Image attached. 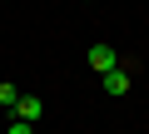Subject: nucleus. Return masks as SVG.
I'll return each mask as SVG.
<instances>
[{"label": "nucleus", "mask_w": 149, "mask_h": 134, "mask_svg": "<svg viewBox=\"0 0 149 134\" xmlns=\"http://www.w3.org/2000/svg\"><path fill=\"white\" fill-rule=\"evenodd\" d=\"M90 65H95L100 75H104V70H114V65H119V55H114V45H104V40H100V45H90Z\"/></svg>", "instance_id": "obj_1"}, {"label": "nucleus", "mask_w": 149, "mask_h": 134, "mask_svg": "<svg viewBox=\"0 0 149 134\" xmlns=\"http://www.w3.org/2000/svg\"><path fill=\"white\" fill-rule=\"evenodd\" d=\"M104 90H109V94H129V75L119 70V65H114V70H104Z\"/></svg>", "instance_id": "obj_3"}, {"label": "nucleus", "mask_w": 149, "mask_h": 134, "mask_svg": "<svg viewBox=\"0 0 149 134\" xmlns=\"http://www.w3.org/2000/svg\"><path fill=\"white\" fill-rule=\"evenodd\" d=\"M40 109H45V104H40L35 94H20V99H15V119H30V124H35V119H40Z\"/></svg>", "instance_id": "obj_2"}, {"label": "nucleus", "mask_w": 149, "mask_h": 134, "mask_svg": "<svg viewBox=\"0 0 149 134\" xmlns=\"http://www.w3.org/2000/svg\"><path fill=\"white\" fill-rule=\"evenodd\" d=\"M5 134H35V124H30V119H15V124H10Z\"/></svg>", "instance_id": "obj_5"}, {"label": "nucleus", "mask_w": 149, "mask_h": 134, "mask_svg": "<svg viewBox=\"0 0 149 134\" xmlns=\"http://www.w3.org/2000/svg\"><path fill=\"white\" fill-rule=\"evenodd\" d=\"M15 99H20V90H15V85H5V80H0V104H5V109H15Z\"/></svg>", "instance_id": "obj_4"}]
</instances>
